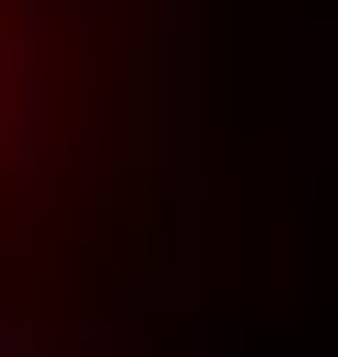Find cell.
Here are the masks:
<instances>
[{
    "label": "cell",
    "mask_w": 338,
    "mask_h": 357,
    "mask_svg": "<svg viewBox=\"0 0 338 357\" xmlns=\"http://www.w3.org/2000/svg\"><path fill=\"white\" fill-rule=\"evenodd\" d=\"M132 94H113V132L94 151H132V169H188V0H132V56H113Z\"/></svg>",
    "instance_id": "6da1fadb"
},
{
    "label": "cell",
    "mask_w": 338,
    "mask_h": 357,
    "mask_svg": "<svg viewBox=\"0 0 338 357\" xmlns=\"http://www.w3.org/2000/svg\"><path fill=\"white\" fill-rule=\"evenodd\" d=\"M38 357H151V320H38Z\"/></svg>",
    "instance_id": "3957f363"
},
{
    "label": "cell",
    "mask_w": 338,
    "mask_h": 357,
    "mask_svg": "<svg viewBox=\"0 0 338 357\" xmlns=\"http://www.w3.org/2000/svg\"><path fill=\"white\" fill-rule=\"evenodd\" d=\"M0 357H38V301H19V264H0Z\"/></svg>",
    "instance_id": "277c9868"
},
{
    "label": "cell",
    "mask_w": 338,
    "mask_h": 357,
    "mask_svg": "<svg viewBox=\"0 0 338 357\" xmlns=\"http://www.w3.org/2000/svg\"><path fill=\"white\" fill-rule=\"evenodd\" d=\"M301 151H320V169H338V19H320V38H301Z\"/></svg>",
    "instance_id": "7a4b0ae2"
}]
</instances>
